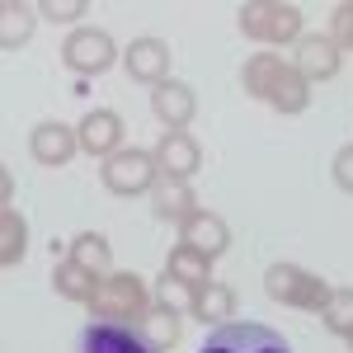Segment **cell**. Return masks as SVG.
Here are the masks:
<instances>
[{
	"label": "cell",
	"instance_id": "obj_15",
	"mask_svg": "<svg viewBox=\"0 0 353 353\" xmlns=\"http://www.w3.org/2000/svg\"><path fill=\"white\" fill-rule=\"evenodd\" d=\"M179 245H189V250H198V254H208V259H217L221 250L231 245V226L217 217V212H193L184 226H179Z\"/></svg>",
	"mask_w": 353,
	"mask_h": 353
},
{
	"label": "cell",
	"instance_id": "obj_13",
	"mask_svg": "<svg viewBox=\"0 0 353 353\" xmlns=\"http://www.w3.org/2000/svg\"><path fill=\"white\" fill-rule=\"evenodd\" d=\"M123 118L113 109H90L81 118V128H76V137H81V151H90V156H104L109 161L113 151H123Z\"/></svg>",
	"mask_w": 353,
	"mask_h": 353
},
{
	"label": "cell",
	"instance_id": "obj_26",
	"mask_svg": "<svg viewBox=\"0 0 353 353\" xmlns=\"http://www.w3.org/2000/svg\"><path fill=\"white\" fill-rule=\"evenodd\" d=\"M193 297H198V292H193V288H184L179 278H170V273H161V278H156V301H161V306L193 311Z\"/></svg>",
	"mask_w": 353,
	"mask_h": 353
},
{
	"label": "cell",
	"instance_id": "obj_18",
	"mask_svg": "<svg viewBox=\"0 0 353 353\" xmlns=\"http://www.w3.org/2000/svg\"><path fill=\"white\" fill-rule=\"evenodd\" d=\"M264 104L278 109V113H306V104H311V85L301 81L292 66H283L278 81H273V90L264 94Z\"/></svg>",
	"mask_w": 353,
	"mask_h": 353
},
{
	"label": "cell",
	"instance_id": "obj_7",
	"mask_svg": "<svg viewBox=\"0 0 353 353\" xmlns=\"http://www.w3.org/2000/svg\"><path fill=\"white\" fill-rule=\"evenodd\" d=\"M76 353H156V349L141 339V330H137L132 321H109V316H94V321L81 330Z\"/></svg>",
	"mask_w": 353,
	"mask_h": 353
},
{
	"label": "cell",
	"instance_id": "obj_2",
	"mask_svg": "<svg viewBox=\"0 0 353 353\" xmlns=\"http://www.w3.org/2000/svg\"><path fill=\"white\" fill-rule=\"evenodd\" d=\"M264 292L283 306H297V311H321L330 301V283L316 278L311 269H297V264H273L264 273Z\"/></svg>",
	"mask_w": 353,
	"mask_h": 353
},
{
	"label": "cell",
	"instance_id": "obj_25",
	"mask_svg": "<svg viewBox=\"0 0 353 353\" xmlns=\"http://www.w3.org/2000/svg\"><path fill=\"white\" fill-rule=\"evenodd\" d=\"M321 321L330 334H353V288H330V301L321 306Z\"/></svg>",
	"mask_w": 353,
	"mask_h": 353
},
{
	"label": "cell",
	"instance_id": "obj_21",
	"mask_svg": "<svg viewBox=\"0 0 353 353\" xmlns=\"http://www.w3.org/2000/svg\"><path fill=\"white\" fill-rule=\"evenodd\" d=\"M71 264H81L85 273H94V278H109V264H113V250L109 241L99 236V231H81L76 241H71V254H66Z\"/></svg>",
	"mask_w": 353,
	"mask_h": 353
},
{
	"label": "cell",
	"instance_id": "obj_27",
	"mask_svg": "<svg viewBox=\"0 0 353 353\" xmlns=\"http://www.w3.org/2000/svg\"><path fill=\"white\" fill-rule=\"evenodd\" d=\"M38 14H48L52 24H71V19L90 14V5H85V0H43V5H38Z\"/></svg>",
	"mask_w": 353,
	"mask_h": 353
},
{
	"label": "cell",
	"instance_id": "obj_11",
	"mask_svg": "<svg viewBox=\"0 0 353 353\" xmlns=\"http://www.w3.org/2000/svg\"><path fill=\"white\" fill-rule=\"evenodd\" d=\"M151 113L165 123V132H184L193 123V113H198V94H193V85L184 81H165L151 90Z\"/></svg>",
	"mask_w": 353,
	"mask_h": 353
},
{
	"label": "cell",
	"instance_id": "obj_1",
	"mask_svg": "<svg viewBox=\"0 0 353 353\" xmlns=\"http://www.w3.org/2000/svg\"><path fill=\"white\" fill-rule=\"evenodd\" d=\"M236 24L250 43H264V48H283V43H297L301 38V10L288 0H250L236 10Z\"/></svg>",
	"mask_w": 353,
	"mask_h": 353
},
{
	"label": "cell",
	"instance_id": "obj_29",
	"mask_svg": "<svg viewBox=\"0 0 353 353\" xmlns=\"http://www.w3.org/2000/svg\"><path fill=\"white\" fill-rule=\"evenodd\" d=\"M330 170H334V184H339L344 193H353V146H344V151L334 156V165H330Z\"/></svg>",
	"mask_w": 353,
	"mask_h": 353
},
{
	"label": "cell",
	"instance_id": "obj_14",
	"mask_svg": "<svg viewBox=\"0 0 353 353\" xmlns=\"http://www.w3.org/2000/svg\"><path fill=\"white\" fill-rule=\"evenodd\" d=\"M137 330H141V339L151 344L156 353L174 349L179 339H184V311H174V306H161V301H151L141 316L132 321Z\"/></svg>",
	"mask_w": 353,
	"mask_h": 353
},
{
	"label": "cell",
	"instance_id": "obj_5",
	"mask_svg": "<svg viewBox=\"0 0 353 353\" xmlns=\"http://www.w3.org/2000/svg\"><path fill=\"white\" fill-rule=\"evenodd\" d=\"M146 306H151V292H146V283L137 273H109V278H99V292L90 301V311L109 316V321H137Z\"/></svg>",
	"mask_w": 353,
	"mask_h": 353
},
{
	"label": "cell",
	"instance_id": "obj_12",
	"mask_svg": "<svg viewBox=\"0 0 353 353\" xmlns=\"http://www.w3.org/2000/svg\"><path fill=\"white\" fill-rule=\"evenodd\" d=\"M28 151H33V161L48 165V170H57V165H71V156L81 151V137H76V128H66V123H38L33 128V137H28Z\"/></svg>",
	"mask_w": 353,
	"mask_h": 353
},
{
	"label": "cell",
	"instance_id": "obj_24",
	"mask_svg": "<svg viewBox=\"0 0 353 353\" xmlns=\"http://www.w3.org/2000/svg\"><path fill=\"white\" fill-rule=\"evenodd\" d=\"M28 38H33V10L19 5V0H5L0 5V48L14 52V48H24Z\"/></svg>",
	"mask_w": 353,
	"mask_h": 353
},
{
	"label": "cell",
	"instance_id": "obj_4",
	"mask_svg": "<svg viewBox=\"0 0 353 353\" xmlns=\"http://www.w3.org/2000/svg\"><path fill=\"white\" fill-rule=\"evenodd\" d=\"M161 184V170H156V156L151 151H113L104 161V189L118 193V198H137V193H151Z\"/></svg>",
	"mask_w": 353,
	"mask_h": 353
},
{
	"label": "cell",
	"instance_id": "obj_30",
	"mask_svg": "<svg viewBox=\"0 0 353 353\" xmlns=\"http://www.w3.org/2000/svg\"><path fill=\"white\" fill-rule=\"evenodd\" d=\"M349 344H353V334H349Z\"/></svg>",
	"mask_w": 353,
	"mask_h": 353
},
{
	"label": "cell",
	"instance_id": "obj_8",
	"mask_svg": "<svg viewBox=\"0 0 353 353\" xmlns=\"http://www.w3.org/2000/svg\"><path fill=\"white\" fill-rule=\"evenodd\" d=\"M339 66H344V57H339V48H334L330 38H321V33H301V38H297V52H292V71H297L306 85H316V81H334V76H339Z\"/></svg>",
	"mask_w": 353,
	"mask_h": 353
},
{
	"label": "cell",
	"instance_id": "obj_3",
	"mask_svg": "<svg viewBox=\"0 0 353 353\" xmlns=\"http://www.w3.org/2000/svg\"><path fill=\"white\" fill-rule=\"evenodd\" d=\"M198 353H292V349L278 330L259 325V321H226L203 339Z\"/></svg>",
	"mask_w": 353,
	"mask_h": 353
},
{
	"label": "cell",
	"instance_id": "obj_19",
	"mask_svg": "<svg viewBox=\"0 0 353 353\" xmlns=\"http://www.w3.org/2000/svg\"><path fill=\"white\" fill-rule=\"evenodd\" d=\"M52 292L66 301H94V292H99V278L94 273H85L81 264H71V259H61V264H52Z\"/></svg>",
	"mask_w": 353,
	"mask_h": 353
},
{
	"label": "cell",
	"instance_id": "obj_16",
	"mask_svg": "<svg viewBox=\"0 0 353 353\" xmlns=\"http://www.w3.org/2000/svg\"><path fill=\"white\" fill-rule=\"evenodd\" d=\"M151 212L161 221H184L198 212V193L189 189V179H161L156 189H151Z\"/></svg>",
	"mask_w": 353,
	"mask_h": 353
},
{
	"label": "cell",
	"instance_id": "obj_9",
	"mask_svg": "<svg viewBox=\"0 0 353 353\" xmlns=\"http://www.w3.org/2000/svg\"><path fill=\"white\" fill-rule=\"evenodd\" d=\"M170 43L165 38H132L128 43V52H123V66H128V76L141 85H165L170 81Z\"/></svg>",
	"mask_w": 353,
	"mask_h": 353
},
{
	"label": "cell",
	"instance_id": "obj_6",
	"mask_svg": "<svg viewBox=\"0 0 353 353\" xmlns=\"http://www.w3.org/2000/svg\"><path fill=\"white\" fill-rule=\"evenodd\" d=\"M61 61L76 71V76H104L113 61H118V48L104 28H76L66 43H61Z\"/></svg>",
	"mask_w": 353,
	"mask_h": 353
},
{
	"label": "cell",
	"instance_id": "obj_20",
	"mask_svg": "<svg viewBox=\"0 0 353 353\" xmlns=\"http://www.w3.org/2000/svg\"><path fill=\"white\" fill-rule=\"evenodd\" d=\"M189 316H198V321H208V325H226L231 316H236V292L226 288V283H208V288H198V297H193V311Z\"/></svg>",
	"mask_w": 353,
	"mask_h": 353
},
{
	"label": "cell",
	"instance_id": "obj_22",
	"mask_svg": "<svg viewBox=\"0 0 353 353\" xmlns=\"http://www.w3.org/2000/svg\"><path fill=\"white\" fill-rule=\"evenodd\" d=\"M288 61L278 52H254L250 61L241 66V85H245V94H254V99H264L273 90V81H278V71H283Z\"/></svg>",
	"mask_w": 353,
	"mask_h": 353
},
{
	"label": "cell",
	"instance_id": "obj_28",
	"mask_svg": "<svg viewBox=\"0 0 353 353\" xmlns=\"http://www.w3.org/2000/svg\"><path fill=\"white\" fill-rule=\"evenodd\" d=\"M330 43L334 48H353V0L334 5V24H330Z\"/></svg>",
	"mask_w": 353,
	"mask_h": 353
},
{
	"label": "cell",
	"instance_id": "obj_17",
	"mask_svg": "<svg viewBox=\"0 0 353 353\" xmlns=\"http://www.w3.org/2000/svg\"><path fill=\"white\" fill-rule=\"evenodd\" d=\"M165 273H170V278H179L184 288L198 292V288H208V283H212V259H208V254H198V250H189V245H174V250H170V259H165Z\"/></svg>",
	"mask_w": 353,
	"mask_h": 353
},
{
	"label": "cell",
	"instance_id": "obj_10",
	"mask_svg": "<svg viewBox=\"0 0 353 353\" xmlns=\"http://www.w3.org/2000/svg\"><path fill=\"white\" fill-rule=\"evenodd\" d=\"M151 156H156L161 179H193L198 165H203V146H198L189 132H165Z\"/></svg>",
	"mask_w": 353,
	"mask_h": 353
},
{
	"label": "cell",
	"instance_id": "obj_23",
	"mask_svg": "<svg viewBox=\"0 0 353 353\" xmlns=\"http://www.w3.org/2000/svg\"><path fill=\"white\" fill-rule=\"evenodd\" d=\"M24 254H28V221L14 208H5L0 212V264L14 269V264H24Z\"/></svg>",
	"mask_w": 353,
	"mask_h": 353
}]
</instances>
